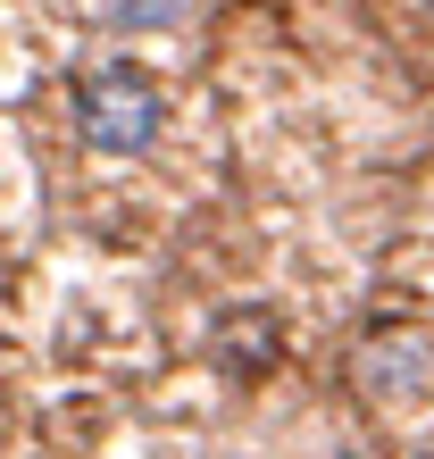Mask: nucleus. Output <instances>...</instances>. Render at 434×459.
<instances>
[{
	"mask_svg": "<svg viewBox=\"0 0 434 459\" xmlns=\"http://www.w3.org/2000/svg\"><path fill=\"white\" fill-rule=\"evenodd\" d=\"M75 126H84V143L100 151H143L159 134V92L143 67H92L84 84H75Z\"/></svg>",
	"mask_w": 434,
	"mask_h": 459,
	"instance_id": "1",
	"label": "nucleus"
},
{
	"mask_svg": "<svg viewBox=\"0 0 434 459\" xmlns=\"http://www.w3.org/2000/svg\"><path fill=\"white\" fill-rule=\"evenodd\" d=\"M426 359H434V342L410 334V326H393V334H376V342H368L360 385H368V393H385V401H401V393H418V385H426Z\"/></svg>",
	"mask_w": 434,
	"mask_h": 459,
	"instance_id": "2",
	"label": "nucleus"
},
{
	"mask_svg": "<svg viewBox=\"0 0 434 459\" xmlns=\"http://www.w3.org/2000/svg\"><path fill=\"white\" fill-rule=\"evenodd\" d=\"M108 25H117V34H151V25H176V0H117V9H108Z\"/></svg>",
	"mask_w": 434,
	"mask_h": 459,
	"instance_id": "3",
	"label": "nucleus"
},
{
	"mask_svg": "<svg viewBox=\"0 0 434 459\" xmlns=\"http://www.w3.org/2000/svg\"><path fill=\"white\" fill-rule=\"evenodd\" d=\"M426 9H434V0H426Z\"/></svg>",
	"mask_w": 434,
	"mask_h": 459,
	"instance_id": "4",
	"label": "nucleus"
}]
</instances>
